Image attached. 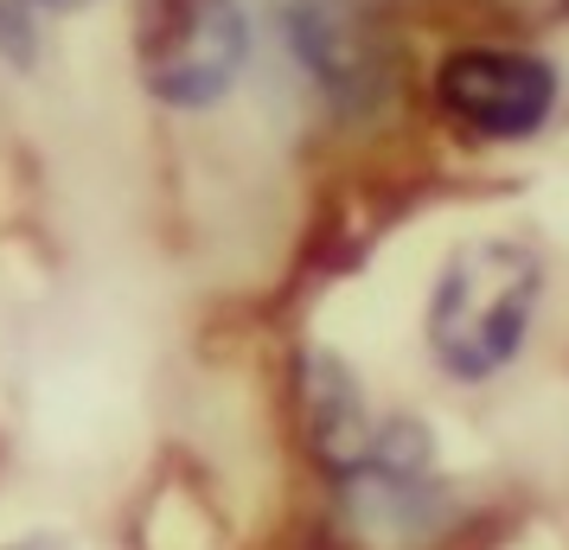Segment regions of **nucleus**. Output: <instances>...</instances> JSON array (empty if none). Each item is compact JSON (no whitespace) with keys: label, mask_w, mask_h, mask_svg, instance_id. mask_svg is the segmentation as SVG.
Wrapping results in <instances>:
<instances>
[{"label":"nucleus","mask_w":569,"mask_h":550,"mask_svg":"<svg viewBox=\"0 0 569 550\" xmlns=\"http://www.w3.org/2000/svg\"><path fill=\"white\" fill-rule=\"evenodd\" d=\"M543 294V262L538 250H525L512 237H480L461 243L441 262L436 289H429V352L448 378L480 384L492 371H506L518 359V346L538 320Z\"/></svg>","instance_id":"nucleus-1"},{"label":"nucleus","mask_w":569,"mask_h":550,"mask_svg":"<svg viewBox=\"0 0 569 550\" xmlns=\"http://www.w3.org/2000/svg\"><path fill=\"white\" fill-rule=\"evenodd\" d=\"M301 397H308V429L313 448L333 473H346L371 442V417H365V391L352 384V371L339 366L333 352H308L301 366Z\"/></svg>","instance_id":"nucleus-5"},{"label":"nucleus","mask_w":569,"mask_h":550,"mask_svg":"<svg viewBox=\"0 0 569 550\" xmlns=\"http://www.w3.org/2000/svg\"><path fill=\"white\" fill-rule=\"evenodd\" d=\"M250 64V20L237 0H141L134 78L167 109L224 103Z\"/></svg>","instance_id":"nucleus-2"},{"label":"nucleus","mask_w":569,"mask_h":550,"mask_svg":"<svg viewBox=\"0 0 569 550\" xmlns=\"http://www.w3.org/2000/svg\"><path fill=\"white\" fill-rule=\"evenodd\" d=\"M27 7H46V13H83V7H97V0H27Z\"/></svg>","instance_id":"nucleus-7"},{"label":"nucleus","mask_w":569,"mask_h":550,"mask_svg":"<svg viewBox=\"0 0 569 550\" xmlns=\"http://www.w3.org/2000/svg\"><path fill=\"white\" fill-rule=\"evenodd\" d=\"M0 52H7V58H27L32 52L27 0H0Z\"/></svg>","instance_id":"nucleus-6"},{"label":"nucleus","mask_w":569,"mask_h":550,"mask_svg":"<svg viewBox=\"0 0 569 550\" xmlns=\"http://www.w3.org/2000/svg\"><path fill=\"white\" fill-rule=\"evenodd\" d=\"M429 97L473 141H525L557 109V71L550 58L518 46H455L441 52Z\"/></svg>","instance_id":"nucleus-3"},{"label":"nucleus","mask_w":569,"mask_h":550,"mask_svg":"<svg viewBox=\"0 0 569 550\" xmlns=\"http://www.w3.org/2000/svg\"><path fill=\"white\" fill-rule=\"evenodd\" d=\"M295 58L333 103H371L385 83V46L365 0H295L288 13Z\"/></svg>","instance_id":"nucleus-4"}]
</instances>
